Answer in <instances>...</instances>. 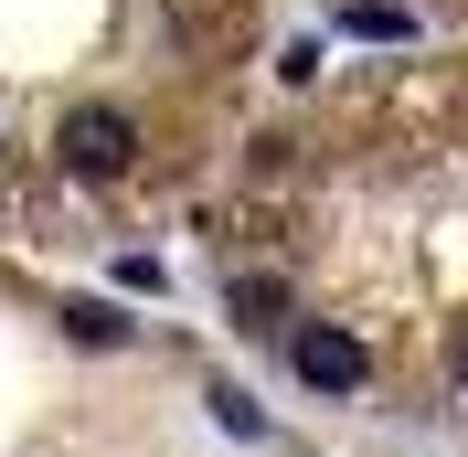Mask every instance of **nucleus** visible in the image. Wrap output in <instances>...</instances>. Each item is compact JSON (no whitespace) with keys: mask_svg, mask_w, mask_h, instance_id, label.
<instances>
[{"mask_svg":"<svg viewBox=\"0 0 468 457\" xmlns=\"http://www.w3.org/2000/svg\"><path fill=\"white\" fill-rule=\"evenodd\" d=\"M64 319H75V341H128V319L96 309V298H86V309H64Z\"/></svg>","mask_w":468,"mask_h":457,"instance_id":"3","label":"nucleus"},{"mask_svg":"<svg viewBox=\"0 0 468 457\" xmlns=\"http://www.w3.org/2000/svg\"><path fill=\"white\" fill-rule=\"evenodd\" d=\"M288 362H298V383H309V394H362V372H373V362H362V341H351V330H330V319H309V330H298Z\"/></svg>","mask_w":468,"mask_h":457,"instance_id":"2","label":"nucleus"},{"mask_svg":"<svg viewBox=\"0 0 468 457\" xmlns=\"http://www.w3.org/2000/svg\"><path fill=\"white\" fill-rule=\"evenodd\" d=\"M128 149H139V128H128L117 107H75V117H64V171L117 181V171H128Z\"/></svg>","mask_w":468,"mask_h":457,"instance_id":"1","label":"nucleus"}]
</instances>
